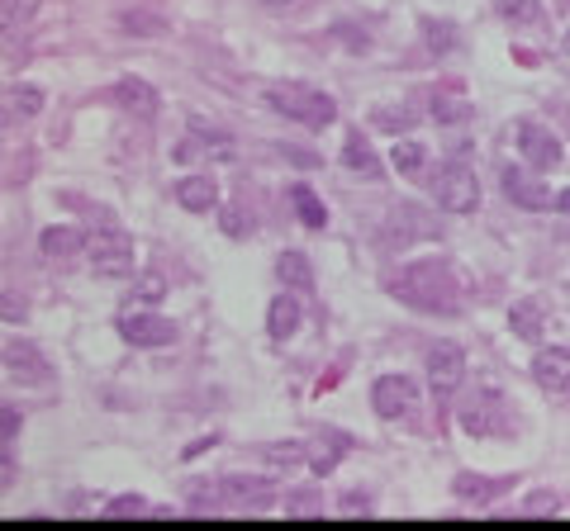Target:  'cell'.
Here are the masks:
<instances>
[{
	"label": "cell",
	"mask_w": 570,
	"mask_h": 531,
	"mask_svg": "<svg viewBox=\"0 0 570 531\" xmlns=\"http://www.w3.org/2000/svg\"><path fill=\"white\" fill-rule=\"evenodd\" d=\"M433 199L447 213H476L480 209V181L476 171L461 166V162H447L433 171Z\"/></svg>",
	"instance_id": "4"
},
{
	"label": "cell",
	"mask_w": 570,
	"mask_h": 531,
	"mask_svg": "<svg viewBox=\"0 0 570 531\" xmlns=\"http://www.w3.org/2000/svg\"><path fill=\"white\" fill-rule=\"evenodd\" d=\"M518 152H523V162L533 171H551L556 162H561V142H556V134L533 124V119L518 124Z\"/></svg>",
	"instance_id": "9"
},
{
	"label": "cell",
	"mask_w": 570,
	"mask_h": 531,
	"mask_svg": "<svg viewBox=\"0 0 570 531\" xmlns=\"http://www.w3.org/2000/svg\"><path fill=\"white\" fill-rule=\"evenodd\" d=\"M24 319V304H20V295H5V323H20Z\"/></svg>",
	"instance_id": "34"
},
{
	"label": "cell",
	"mask_w": 570,
	"mask_h": 531,
	"mask_svg": "<svg viewBox=\"0 0 570 531\" xmlns=\"http://www.w3.org/2000/svg\"><path fill=\"white\" fill-rule=\"evenodd\" d=\"M309 455V447H299V441H285V447H271L266 451V461L271 465H299Z\"/></svg>",
	"instance_id": "25"
},
{
	"label": "cell",
	"mask_w": 570,
	"mask_h": 531,
	"mask_svg": "<svg viewBox=\"0 0 570 531\" xmlns=\"http://www.w3.org/2000/svg\"><path fill=\"white\" fill-rule=\"evenodd\" d=\"M556 209H561V213H570V191H566V195H556Z\"/></svg>",
	"instance_id": "37"
},
{
	"label": "cell",
	"mask_w": 570,
	"mask_h": 531,
	"mask_svg": "<svg viewBox=\"0 0 570 531\" xmlns=\"http://www.w3.org/2000/svg\"><path fill=\"white\" fill-rule=\"evenodd\" d=\"M105 512H110V518H128V512H142V498H138V494H119Z\"/></svg>",
	"instance_id": "28"
},
{
	"label": "cell",
	"mask_w": 570,
	"mask_h": 531,
	"mask_svg": "<svg viewBox=\"0 0 570 531\" xmlns=\"http://www.w3.org/2000/svg\"><path fill=\"white\" fill-rule=\"evenodd\" d=\"M91 270L100 280H124L134 276V238L119 233V228H100V233H91Z\"/></svg>",
	"instance_id": "3"
},
{
	"label": "cell",
	"mask_w": 570,
	"mask_h": 531,
	"mask_svg": "<svg viewBox=\"0 0 570 531\" xmlns=\"http://www.w3.org/2000/svg\"><path fill=\"white\" fill-rule=\"evenodd\" d=\"M390 290L419 313H456V285L442 262H409L390 280Z\"/></svg>",
	"instance_id": "1"
},
{
	"label": "cell",
	"mask_w": 570,
	"mask_h": 531,
	"mask_svg": "<svg viewBox=\"0 0 570 531\" xmlns=\"http://www.w3.org/2000/svg\"><path fill=\"white\" fill-rule=\"evenodd\" d=\"M266 105L285 114V119L305 124V128H328L338 119V105L328 100L323 91H309V85H271L266 91Z\"/></svg>",
	"instance_id": "2"
},
{
	"label": "cell",
	"mask_w": 570,
	"mask_h": 531,
	"mask_svg": "<svg viewBox=\"0 0 570 531\" xmlns=\"http://www.w3.org/2000/svg\"><path fill=\"white\" fill-rule=\"evenodd\" d=\"M509 327H513V337H527V342H537V337H542V309L533 304V299H523V304H513V313H509Z\"/></svg>",
	"instance_id": "20"
},
{
	"label": "cell",
	"mask_w": 570,
	"mask_h": 531,
	"mask_svg": "<svg viewBox=\"0 0 570 531\" xmlns=\"http://www.w3.org/2000/svg\"><path fill=\"white\" fill-rule=\"evenodd\" d=\"M276 276H281L285 290H299V295L314 290V266H309V256H299V252H281L276 256Z\"/></svg>",
	"instance_id": "16"
},
{
	"label": "cell",
	"mask_w": 570,
	"mask_h": 531,
	"mask_svg": "<svg viewBox=\"0 0 570 531\" xmlns=\"http://www.w3.org/2000/svg\"><path fill=\"white\" fill-rule=\"evenodd\" d=\"M295 327H299V299L290 295H281V299H271V309H266V333L285 342V337H295Z\"/></svg>",
	"instance_id": "17"
},
{
	"label": "cell",
	"mask_w": 570,
	"mask_h": 531,
	"mask_svg": "<svg viewBox=\"0 0 570 531\" xmlns=\"http://www.w3.org/2000/svg\"><path fill=\"white\" fill-rule=\"evenodd\" d=\"M119 333H124V342H134V347H171V342H176V323H167L162 313L138 309V313H124L119 319Z\"/></svg>",
	"instance_id": "7"
},
{
	"label": "cell",
	"mask_w": 570,
	"mask_h": 531,
	"mask_svg": "<svg viewBox=\"0 0 570 531\" xmlns=\"http://www.w3.org/2000/svg\"><path fill=\"white\" fill-rule=\"evenodd\" d=\"M224 233H228V238H248V233H252V223L242 219L238 209H224Z\"/></svg>",
	"instance_id": "30"
},
{
	"label": "cell",
	"mask_w": 570,
	"mask_h": 531,
	"mask_svg": "<svg viewBox=\"0 0 570 531\" xmlns=\"http://www.w3.org/2000/svg\"><path fill=\"white\" fill-rule=\"evenodd\" d=\"M494 10H499V20H509V24H533L542 14L537 0H494Z\"/></svg>",
	"instance_id": "22"
},
{
	"label": "cell",
	"mask_w": 570,
	"mask_h": 531,
	"mask_svg": "<svg viewBox=\"0 0 570 531\" xmlns=\"http://www.w3.org/2000/svg\"><path fill=\"white\" fill-rule=\"evenodd\" d=\"M371 408L380 413V418H413L419 413V390H413L409 376H380L376 390H371Z\"/></svg>",
	"instance_id": "6"
},
{
	"label": "cell",
	"mask_w": 570,
	"mask_h": 531,
	"mask_svg": "<svg viewBox=\"0 0 570 531\" xmlns=\"http://www.w3.org/2000/svg\"><path fill=\"white\" fill-rule=\"evenodd\" d=\"M533 380L551 394H566L570 390V351L566 347H542L533 356Z\"/></svg>",
	"instance_id": "11"
},
{
	"label": "cell",
	"mask_w": 570,
	"mask_h": 531,
	"mask_svg": "<svg viewBox=\"0 0 570 531\" xmlns=\"http://www.w3.org/2000/svg\"><path fill=\"white\" fill-rule=\"evenodd\" d=\"M423 28H428V43H433V48H442V53H447L452 43H456V38H452V24H433V20H428Z\"/></svg>",
	"instance_id": "29"
},
{
	"label": "cell",
	"mask_w": 570,
	"mask_h": 531,
	"mask_svg": "<svg viewBox=\"0 0 570 531\" xmlns=\"http://www.w3.org/2000/svg\"><path fill=\"white\" fill-rule=\"evenodd\" d=\"M504 195L518 209H551V185H542L537 176H527L518 166H504Z\"/></svg>",
	"instance_id": "12"
},
{
	"label": "cell",
	"mask_w": 570,
	"mask_h": 531,
	"mask_svg": "<svg viewBox=\"0 0 570 531\" xmlns=\"http://www.w3.org/2000/svg\"><path fill=\"white\" fill-rule=\"evenodd\" d=\"M10 105L20 109V114H38L43 109V91H34V85H20V91L10 95Z\"/></svg>",
	"instance_id": "26"
},
{
	"label": "cell",
	"mask_w": 570,
	"mask_h": 531,
	"mask_svg": "<svg viewBox=\"0 0 570 531\" xmlns=\"http://www.w3.org/2000/svg\"><path fill=\"white\" fill-rule=\"evenodd\" d=\"M38 247H43V256H53V262H67V256H77V252L91 247V238L77 233V228H43Z\"/></svg>",
	"instance_id": "15"
},
{
	"label": "cell",
	"mask_w": 570,
	"mask_h": 531,
	"mask_svg": "<svg viewBox=\"0 0 570 531\" xmlns=\"http://www.w3.org/2000/svg\"><path fill=\"white\" fill-rule=\"evenodd\" d=\"M0 361H5V376H10V380H24V384H43V380L53 376L48 361H43V356H38L34 347H29V342H20V337H10V342H5Z\"/></svg>",
	"instance_id": "10"
},
{
	"label": "cell",
	"mask_w": 570,
	"mask_h": 531,
	"mask_svg": "<svg viewBox=\"0 0 570 531\" xmlns=\"http://www.w3.org/2000/svg\"><path fill=\"white\" fill-rule=\"evenodd\" d=\"M285 512H299V518H305V512H323V504L319 498H285Z\"/></svg>",
	"instance_id": "32"
},
{
	"label": "cell",
	"mask_w": 570,
	"mask_h": 531,
	"mask_svg": "<svg viewBox=\"0 0 570 531\" xmlns=\"http://www.w3.org/2000/svg\"><path fill=\"white\" fill-rule=\"evenodd\" d=\"M262 5H266V10H290L295 0H262Z\"/></svg>",
	"instance_id": "36"
},
{
	"label": "cell",
	"mask_w": 570,
	"mask_h": 531,
	"mask_svg": "<svg viewBox=\"0 0 570 531\" xmlns=\"http://www.w3.org/2000/svg\"><path fill=\"white\" fill-rule=\"evenodd\" d=\"M209 148H205V138L200 134H191V138H181V148H176V162H195V157H205Z\"/></svg>",
	"instance_id": "27"
},
{
	"label": "cell",
	"mask_w": 570,
	"mask_h": 531,
	"mask_svg": "<svg viewBox=\"0 0 570 531\" xmlns=\"http://www.w3.org/2000/svg\"><path fill=\"white\" fill-rule=\"evenodd\" d=\"M456 423L466 427L470 437H494V432H509V418H504V399L490 394V390H480V394H470L461 413H456Z\"/></svg>",
	"instance_id": "5"
},
{
	"label": "cell",
	"mask_w": 570,
	"mask_h": 531,
	"mask_svg": "<svg viewBox=\"0 0 570 531\" xmlns=\"http://www.w3.org/2000/svg\"><path fill=\"white\" fill-rule=\"evenodd\" d=\"M470 114L466 100H456V95H433V119L437 124H461Z\"/></svg>",
	"instance_id": "23"
},
{
	"label": "cell",
	"mask_w": 570,
	"mask_h": 531,
	"mask_svg": "<svg viewBox=\"0 0 570 531\" xmlns=\"http://www.w3.org/2000/svg\"><path fill=\"white\" fill-rule=\"evenodd\" d=\"M14 432H20V413H14V408H0V437H5V447L14 441Z\"/></svg>",
	"instance_id": "31"
},
{
	"label": "cell",
	"mask_w": 570,
	"mask_h": 531,
	"mask_svg": "<svg viewBox=\"0 0 570 531\" xmlns=\"http://www.w3.org/2000/svg\"><path fill=\"white\" fill-rule=\"evenodd\" d=\"M566 53H570V38H566Z\"/></svg>",
	"instance_id": "38"
},
{
	"label": "cell",
	"mask_w": 570,
	"mask_h": 531,
	"mask_svg": "<svg viewBox=\"0 0 570 531\" xmlns=\"http://www.w3.org/2000/svg\"><path fill=\"white\" fill-rule=\"evenodd\" d=\"M461 376H466V351L456 342H437L428 351V384H433V394H452Z\"/></svg>",
	"instance_id": "8"
},
{
	"label": "cell",
	"mask_w": 570,
	"mask_h": 531,
	"mask_svg": "<svg viewBox=\"0 0 570 531\" xmlns=\"http://www.w3.org/2000/svg\"><path fill=\"white\" fill-rule=\"evenodd\" d=\"M176 205L191 209V213H209L214 205H219V181H214V176H185V181H176Z\"/></svg>",
	"instance_id": "13"
},
{
	"label": "cell",
	"mask_w": 570,
	"mask_h": 531,
	"mask_svg": "<svg viewBox=\"0 0 570 531\" xmlns=\"http://www.w3.org/2000/svg\"><path fill=\"white\" fill-rule=\"evenodd\" d=\"M114 100L128 109V114H142V119H152L157 109H162V100H157V91L148 81H138V77H124L119 85H114Z\"/></svg>",
	"instance_id": "14"
},
{
	"label": "cell",
	"mask_w": 570,
	"mask_h": 531,
	"mask_svg": "<svg viewBox=\"0 0 570 531\" xmlns=\"http://www.w3.org/2000/svg\"><path fill=\"white\" fill-rule=\"evenodd\" d=\"M124 28H162V20H148V14H124Z\"/></svg>",
	"instance_id": "33"
},
{
	"label": "cell",
	"mask_w": 570,
	"mask_h": 531,
	"mask_svg": "<svg viewBox=\"0 0 570 531\" xmlns=\"http://www.w3.org/2000/svg\"><path fill=\"white\" fill-rule=\"evenodd\" d=\"M342 166H352V171H366V176H376V157H371V148L362 142V134H347V142H342Z\"/></svg>",
	"instance_id": "21"
},
{
	"label": "cell",
	"mask_w": 570,
	"mask_h": 531,
	"mask_svg": "<svg viewBox=\"0 0 570 531\" xmlns=\"http://www.w3.org/2000/svg\"><path fill=\"white\" fill-rule=\"evenodd\" d=\"M305 465L314 470V475H333V470H338V451L328 447V441H314L309 455H305Z\"/></svg>",
	"instance_id": "24"
},
{
	"label": "cell",
	"mask_w": 570,
	"mask_h": 531,
	"mask_svg": "<svg viewBox=\"0 0 570 531\" xmlns=\"http://www.w3.org/2000/svg\"><path fill=\"white\" fill-rule=\"evenodd\" d=\"M157 295H162V280H157V276H148V280H142V299H148V304H152Z\"/></svg>",
	"instance_id": "35"
},
{
	"label": "cell",
	"mask_w": 570,
	"mask_h": 531,
	"mask_svg": "<svg viewBox=\"0 0 570 531\" xmlns=\"http://www.w3.org/2000/svg\"><path fill=\"white\" fill-rule=\"evenodd\" d=\"M290 205L299 213V223L305 228H323L328 223V209H323V199L309 191V185H290Z\"/></svg>",
	"instance_id": "18"
},
{
	"label": "cell",
	"mask_w": 570,
	"mask_h": 531,
	"mask_svg": "<svg viewBox=\"0 0 570 531\" xmlns=\"http://www.w3.org/2000/svg\"><path fill=\"white\" fill-rule=\"evenodd\" d=\"M390 162H395L399 176H419L423 162H428V148L419 138H404V142H395V148H390Z\"/></svg>",
	"instance_id": "19"
}]
</instances>
